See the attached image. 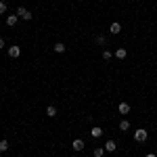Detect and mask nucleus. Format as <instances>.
<instances>
[{
  "label": "nucleus",
  "mask_w": 157,
  "mask_h": 157,
  "mask_svg": "<svg viewBox=\"0 0 157 157\" xmlns=\"http://www.w3.org/2000/svg\"><path fill=\"white\" fill-rule=\"evenodd\" d=\"M15 15H17V17H19V19H23V21H29V19H32V13L27 11V9H23V6H19V9H17V13H15Z\"/></svg>",
  "instance_id": "2"
},
{
  "label": "nucleus",
  "mask_w": 157,
  "mask_h": 157,
  "mask_svg": "<svg viewBox=\"0 0 157 157\" xmlns=\"http://www.w3.org/2000/svg\"><path fill=\"white\" fill-rule=\"evenodd\" d=\"M6 52H9V57L17 59V57L21 55V48H19V46H9V50H6Z\"/></svg>",
  "instance_id": "4"
},
{
  "label": "nucleus",
  "mask_w": 157,
  "mask_h": 157,
  "mask_svg": "<svg viewBox=\"0 0 157 157\" xmlns=\"http://www.w3.org/2000/svg\"><path fill=\"white\" fill-rule=\"evenodd\" d=\"M17 21H19V17H17V15H6V25H9V27H15Z\"/></svg>",
  "instance_id": "8"
},
{
  "label": "nucleus",
  "mask_w": 157,
  "mask_h": 157,
  "mask_svg": "<svg viewBox=\"0 0 157 157\" xmlns=\"http://www.w3.org/2000/svg\"><path fill=\"white\" fill-rule=\"evenodd\" d=\"M97 44L103 46V44H105V36H97Z\"/></svg>",
  "instance_id": "18"
},
{
  "label": "nucleus",
  "mask_w": 157,
  "mask_h": 157,
  "mask_svg": "<svg viewBox=\"0 0 157 157\" xmlns=\"http://www.w3.org/2000/svg\"><path fill=\"white\" fill-rule=\"evenodd\" d=\"M121 157H126V155H121Z\"/></svg>",
  "instance_id": "21"
},
{
  "label": "nucleus",
  "mask_w": 157,
  "mask_h": 157,
  "mask_svg": "<svg viewBox=\"0 0 157 157\" xmlns=\"http://www.w3.org/2000/svg\"><path fill=\"white\" fill-rule=\"evenodd\" d=\"M120 130H121V132L130 130V121H128V120H121V121H120Z\"/></svg>",
  "instance_id": "13"
},
{
  "label": "nucleus",
  "mask_w": 157,
  "mask_h": 157,
  "mask_svg": "<svg viewBox=\"0 0 157 157\" xmlns=\"http://www.w3.org/2000/svg\"><path fill=\"white\" fill-rule=\"evenodd\" d=\"M117 111H120L121 115H128V113H130V105H128V103H124V101H121L120 105H117Z\"/></svg>",
  "instance_id": "5"
},
{
  "label": "nucleus",
  "mask_w": 157,
  "mask_h": 157,
  "mask_svg": "<svg viewBox=\"0 0 157 157\" xmlns=\"http://www.w3.org/2000/svg\"><path fill=\"white\" fill-rule=\"evenodd\" d=\"M109 32H111L113 36H117V34H121V23H117V21H113V23L109 25Z\"/></svg>",
  "instance_id": "3"
},
{
  "label": "nucleus",
  "mask_w": 157,
  "mask_h": 157,
  "mask_svg": "<svg viewBox=\"0 0 157 157\" xmlns=\"http://www.w3.org/2000/svg\"><path fill=\"white\" fill-rule=\"evenodd\" d=\"M82 149H84V140L82 138H75L73 140V151H82Z\"/></svg>",
  "instance_id": "10"
},
{
  "label": "nucleus",
  "mask_w": 157,
  "mask_h": 157,
  "mask_svg": "<svg viewBox=\"0 0 157 157\" xmlns=\"http://www.w3.org/2000/svg\"><path fill=\"white\" fill-rule=\"evenodd\" d=\"M92 155H94V157H103V155H105V147H97V149L92 151Z\"/></svg>",
  "instance_id": "14"
},
{
  "label": "nucleus",
  "mask_w": 157,
  "mask_h": 157,
  "mask_svg": "<svg viewBox=\"0 0 157 157\" xmlns=\"http://www.w3.org/2000/svg\"><path fill=\"white\" fill-rule=\"evenodd\" d=\"M147 138H149V132H147L145 128H138V130H134V140H136V143H145Z\"/></svg>",
  "instance_id": "1"
},
{
  "label": "nucleus",
  "mask_w": 157,
  "mask_h": 157,
  "mask_svg": "<svg viewBox=\"0 0 157 157\" xmlns=\"http://www.w3.org/2000/svg\"><path fill=\"white\" fill-rule=\"evenodd\" d=\"M147 157H157V155H155V153H149V155H147Z\"/></svg>",
  "instance_id": "20"
},
{
  "label": "nucleus",
  "mask_w": 157,
  "mask_h": 157,
  "mask_svg": "<svg viewBox=\"0 0 157 157\" xmlns=\"http://www.w3.org/2000/svg\"><path fill=\"white\" fill-rule=\"evenodd\" d=\"M52 50H55V52H65V44H63V42H57V44H55V46H52Z\"/></svg>",
  "instance_id": "12"
},
{
  "label": "nucleus",
  "mask_w": 157,
  "mask_h": 157,
  "mask_svg": "<svg viewBox=\"0 0 157 157\" xmlns=\"http://www.w3.org/2000/svg\"><path fill=\"white\" fill-rule=\"evenodd\" d=\"M2 48H6V42H4V40L0 38V50H2Z\"/></svg>",
  "instance_id": "19"
},
{
  "label": "nucleus",
  "mask_w": 157,
  "mask_h": 157,
  "mask_svg": "<svg viewBox=\"0 0 157 157\" xmlns=\"http://www.w3.org/2000/svg\"><path fill=\"white\" fill-rule=\"evenodd\" d=\"M9 140H0V153H6V151H9Z\"/></svg>",
  "instance_id": "15"
},
{
  "label": "nucleus",
  "mask_w": 157,
  "mask_h": 157,
  "mask_svg": "<svg viewBox=\"0 0 157 157\" xmlns=\"http://www.w3.org/2000/svg\"><path fill=\"white\" fill-rule=\"evenodd\" d=\"M90 136H92V138H101V136H103V128L92 126V128H90Z\"/></svg>",
  "instance_id": "6"
},
{
  "label": "nucleus",
  "mask_w": 157,
  "mask_h": 157,
  "mask_svg": "<svg viewBox=\"0 0 157 157\" xmlns=\"http://www.w3.org/2000/svg\"><path fill=\"white\" fill-rule=\"evenodd\" d=\"M0 15H6V2L0 0Z\"/></svg>",
  "instance_id": "17"
},
{
  "label": "nucleus",
  "mask_w": 157,
  "mask_h": 157,
  "mask_svg": "<svg viewBox=\"0 0 157 157\" xmlns=\"http://www.w3.org/2000/svg\"><path fill=\"white\" fill-rule=\"evenodd\" d=\"M46 115H48V117H57V107H55V105H48V107H46Z\"/></svg>",
  "instance_id": "11"
},
{
  "label": "nucleus",
  "mask_w": 157,
  "mask_h": 157,
  "mask_svg": "<svg viewBox=\"0 0 157 157\" xmlns=\"http://www.w3.org/2000/svg\"><path fill=\"white\" fill-rule=\"evenodd\" d=\"M115 149H117V143H115V140H107V143H105V151H107V153H113Z\"/></svg>",
  "instance_id": "9"
},
{
  "label": "nucleus",
  "mask_w": 157,
  "mask_h": 157,
  "mask_svg": "<svg viewBox=\"0 0 157 157\" xmlns=\"http://www.w3.org/2000/svg\"><path fill=\"white\" fill-rule=\"evenodd\" d=\"M113 57H115V59H126V57H128V50L121 46V48H117L115 52H113Z\"/></svg>",
  "instance_id": "7"
},
{
  "label": "nucleus",
  "mask_w": 157,
  "mask_h": 157,
  "mask_svg": "<svg viewBox=\"0 0 157 157\" xmlns=\"http://www.w3.org/2000/svg\"><path fill=\"white\" fill-rule=\"evenodd\" d=\"M103 59H105V61L113 59V52H111V50H103Z\"/></svg>",
  "instance_id": "16"
}]
</instances>
